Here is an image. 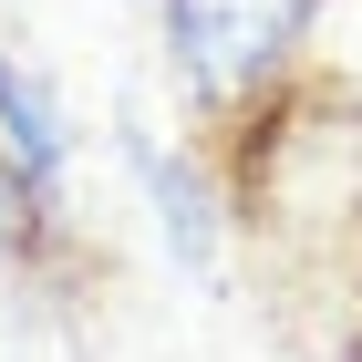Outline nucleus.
<instances>
[{"label": "nucleus", "mask_w": 362, "mask_h": 362, "mask_svg": "<svg viewBox=\"0 0 362 362\" xmlns=\"http://www.w3.org/2000/svg\"><path fill=\"white\" fill-rule=\"evenodd\" d=\"M310 21H321V0H166V62L207 114H228L290 73Z\"/></svg>", "instance_id": "1"}, {"label": "nucleus", "mask_w": 362, "mask_h": 362, "mask_svg": "<svg viewBox=\"0 0 362 362\" xmlns=\"http://www.w3.org/2000/svg\"><path fill=\"white\" fill-rule=\"evenodd\" d=\"M0 176H11V207H21V228H52V218H62L73 124H62L52 83H42L21 52H0Z\"/></svg>", "instance_id": "2"}, {"label": "nucleus", "mask_w": 362, "mask_h": 362, "mask_svg": "<svg viewBox=\"0 0 362 362\" xmlns=\"http://www.w3.org/2000/svg\"><path fill=\"white\" fill-rule=\"evenodd\" d=\"M135 176H145V197H156V228H166L176 269H187V279H218L228 269V218H218L207 166H187V156H166V145L135 135Z\"/></svg>", "instance_id": "3"}, {"label": "nucleus", "mask_w": 362, "mask_h": 362, "mask_svg": "<svg viewBox=\"0 0 362 362\" xmlns=\"http://www.w3.org/2000/svg\"><path fill=\"white\" fill-rule=\"evenodd\" d=\"M0 362H73L62 310H52V300H31L21 279H0Z\"/></svg>", "instance_id": "4"}, {"label": "nucleus", "mask_w": 362, "mask_h": 362, "mask_svg": "<svg viewBox=\"0 0 362 362\" xmlns=\"http://www.w3.org/2000/svg\"><path fill=\"white\" fill-rule=\"evenodd\" d=\"M31 249V228H21V207H11V176H0V269Z\"/></svg>", "instance_id": "5"}]
</instances>
